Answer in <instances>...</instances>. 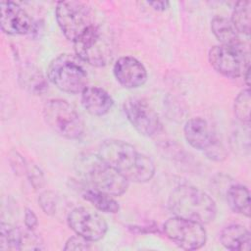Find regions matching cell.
I'll return each mask as SVG.
<instances>
[{
  "label": "cell",
  "instance_id": "obj_24",
  "mask_svg": "<svg viewBox=\"0 0 251 251\" xmlns=\"http://www.w3.org/2000/svg\"><path fill=\"white\" fill-rule=\"evenodd\" d=\"M38 203L43 210V212L47 215H54L57 210V196L52 191H44L38 197Z\"/></svg>",
  "mask_w": 251,
  "mask_h": 251
},
{
  "label": "cell",
  "instance_id": "obj_26",
  "mask_svg": "<svg viewBox=\"0 0 251 251\" xmlns=\"http://www.w3.org/2000/svg\"><path fill=\"white\" fill-rule=\"evenodd\" d=\"M204 153L207 156V158L213 161H222L226 156L225 147L222 144V142L219 141L218 138L212 143V145L208 149L204 151Z\"/></svg>",
  "mask_w": 251,
  "mask_h": 251
},
{
  "label": "cell",
  "instance_id": "obj_6",
  "mask_svg": "<svg viewBox=\"0 0 251 251\" xmlns=\"http://www.w3.org/2000/svg\"><path fill=\"white\" fill-rule=\"evenodd\" d=\"M75 55L84 63L93 67L108 65L114 53L113 40L98 24L74 42Z\"/></svg>",
  "mask_w": 251,
  "mask_h": 251
},
{
  "label": "cell",
  "instance_id": "obj_25",
  "mask_svg": "<svg viewBox=\"0 0 251 251\" xmlns=\"http://www.w3.org/2000/svg\"><path fill=\"white\" fill-rule=\"evenodd\" d=\"M90 248L91 241L77 234L70 237L64 246V250H88Z\"/></svg>",
  "mask_w": 251,
  "mask_h": 251
},
{
  "label": "cell",
  "instance_id": "obj_5",
  "mask_svg": "<svg viewBox=\"0 0 251 251\" xmlns=\"http://www.w3.org/2000/svg\"><path fill=\"white\" fill-rule=\"evenodd\" d=\"M43 116L49 127L67 139H78L84 132V122L75 108L64 99L48 100Z\"/></svg>",
  "mask_w": 251,
  "mask_h": 251
},
{
  "label": "cell",
  "instance_id": "obj_15",
  "mask_svg": "<svg viewBox=\"0 0 251 251\" xmlns=\"http://www.w3.org/2000/svg\"><path fill=\"white\" fill-rule=\"evenodd\" d=\"M81 105L92 116L101 117L108 114L114 106L112 96L98 86H86L80 97Z\"/></svg>",
  "mask_w": 251,
  "mask_h": 251
},
{
  "label": "cell",
  "instance_id": "obj_16",
  "mask_svg": "<svg viewBox=\"0 0 251 251\" xmlns=\"http://www.w3.org/2000/svg\"><path fill=\"white\" fill-rule=\"evenodd\" d=\"M222 245L231 251L250 250L251 235L249 230L238 224H232L225 226L220 233Z\"/></svg>",
  "mask_w": 251,
  "mask_h": 251
},
{
  "label": "cell",
  "instance_id": "obj_2",
  "mask_svg": "<svg viewBox=\"0 0 251 251\" xmlns=\"http://www.w3.org/2000/svg\"><path fill=\"white\" fill-rule=\"evenodd\" d=\"M75 170L89 187L116 197L123 195L129 181L99 154L82 153L75 161Z\"/></svg>",
  "mask_w": 251,
  "mask_h": 251
},
{
  "label": "cell",
  "instance_id": "obj_9",
  "mask_svg": "<svg viewBox=\"0 0 251 251\" xmlns=\"http://www.w3.org/2000/svg\"><path fill=\"white\" fill-rule=\"evenodd\" d=\"M163 229L168 238L185 250L199 249L207 240V233L202 224L176 216L168 219Z\"/></svg>",
  "mask_w": 251,
  "mask_h": 251
},
{
  "label": "cell",
  "instance_id": "obj_4",
  "mask_svg": "<svg viewBox=\"0 0 251 251\" xmlns=\"http://www.w3.org/2000/svg\"><path fill=\"white\" fill-rule=\"evenodd\" d=\"M81 60L73 54L54 58L47 69V77L58 89L69 94L81 93L87 86V73Z\"/></svg>",
  "mask_w": 251,
  "mask_h": 251
},
{
  "label": "cell",
  "instance_id": "obj_7",
  "mask_svg": "<svg viewBox=\"0 0 251 251\" xmlns=\"http://www.w3.org/2000/svg\"><path fill=\"white\" fill-rule=\"evenodd\" d=\"M55 18L63 34L73 42L96 25L92 10L79 1L58 2Z\"/></svg>",
  "mask_w": 251,
  "mask_h": 251
},
{
  "label": "cell",
  "instance_id": "obj_8",
  "mask_svg": "<svg viewBox=\"0 0 251 251\" xmlns=\"http://www.w3.org/2000/svg\"><path fill=\"white\" fill-rule=\"evenodd\" d=\"M208 59L217 73L230 78L243 76L250 69L249 59L242 44L213 46L209 50Z\"/></svg>",
  "mask_w": 251,
  "mask_h": 251
},
{
  "label": "cell",
  "instance_id": "obj_28",
  "mask_svg": "<svg viewBox=\"0 0 251 251\" xmlns=\"http://www.w3.org/2000/svg\"><path fill=\"white\" fill-rule=\"evenodd\" d=\"M25 227L34 230V228L37 226L38 225V220L36 215L34 214V212L31 209H25Z\"/></svg>",
  "mask_w": 251,
  "mask_h": 251
},
{
  "label": "cell",
  "instance_id": "obj_17",
  "mask_svg": "<svg viewBox=\"0 0 251 251\" xmlns=\"http://www.w3.org/2000/svg\"><path fill=\"white\" fill-rule=\"evenodd\" d=\"M226 202L229 208L245 217L250 216V192L242 184H232L226 189Z\"/></svg>",
  "mask_w": 251,
  "mask_h": 251
},
{
  "label": "cell",
  "instance_id": "obj_19",
  "mask_svg": "<svg viewBox=\"0 0 251 251\" xmlns=\"http://www.w3.org/2000/svg\"><path fill=\"white\" fill-rule=\"evenodd\" d=\"M81 196L84 200L91 203L97 210L103 213L116 214L120 210L119 203L113 198V196L100 192L89 186L82 190Z\"/></svg>",
  "mask_w": 251,
  "mask_h": 251
},
{
  "label": "cell",
  "instance_id": "obj_23",
  "mask_svg": "<svg viewBox=\"0 0 251 251\" xmlns=\"http://www.w3.org/2000/svg\"><path fill=\"white\" fill-rule=\"evenodd\" d=\"M250 109H251V95L249 87L241 90L234 99L233 110L237 120L242 124L248 126L250 123Z\"/></svg>",
  "mask_w": 251,
  "mask_h": 251
},
{
  "label": "cell",
  "instance_id": "obj_10",
  "mask_svg": "<svg viewBox=\"0 0 251 251\" xmlns=\"http://www.w3.org/2000/svg\"><path fill=\"white\" fill-rule=\"evenodd\" d=\"M123 109L128 122L140 134L151 137L161 130L162 124L158 114L144 99L128 98Z\"/></svg>",
  "mask_w": 251,
  "mask_h": 251
},
{
  "label": "cell",
  "instance_id": "obj_22",
  "mask_svg": "<svg viewBox=\"0 0 251 251\" xmlns=\"http://www.w3.org/2000/svg\"><path fill=\"white\" fill-rule=\"evenodd\" d=\"M22 228L8 223H1L0 226V249L19 250Z\"/></svg>",
  "mask_w": 251,
  "mask_h": 251
},
{
  "label": "cell",
  "instance_id": "obj_3",
  "mask_svg": "<svg viewBox=\"0 0 251 251\" xmlns=\"http://www.w3.org/2000/svg\"><path fill=\"white\" fill-rule=\"evenodd\" d=\"M174 216L205 225L213 222L217 215L214 199L202 189L191 185L176 187L168 200Z\"/></svg>",
  "mask_w": 251,
  "mask_h": 251
},
{
  "label": "cell",
  "instance_id": "obj_21",
  "mask_svg": "<svg viewBox=\"0 0 251 251\" xmlns=\"http://www.w3.org/2000/svg\"><path fill=\"white\" fill-rule=\"evenodd\" d=\"M20 80L26 90L34 94L40 95V93H42L47 87L45 77L36 68L33 67H25L20 73Z\"/></svg>",
  "mask_w": 251,
  "mask_h": 251
},
{
  "label": "cell",
  "instance_id": "obj_13",
  "mask_svg": "<svg viewBox=\"0 0 251 251\" xmlns=\"http://www.w3.org/2000/svg\"><path fill=\"white\" fill-rule=\"evenodd\" d=\"M113 74L117 81L128 89L142 86L148 77L143 64L132 56L120 57L113 66Z\"/></svg>",
  "mask_w": 251,
  "mask_h": 251
},
{
  "label": "cell",
  "instance_id": "obj_12",
  "mask_svg": "<svg viewBox=\"0 0 251 251\" xmlns=\"http://www.w3.org/2000/svg\"><path fill=\"white\" fill-rule=\"evenodd\" d=\"M1 29L9 35H23L33 28V22L26 11L18 3L2 1L0 3Z\"/></svg>",
  "mask_w": 251,
  "mask_h": 251
},
{
  "label": "cell",
  "instance_id": "obj_18",
  "mask_svg": "<svg viewBox=\"0 0 251 251\" xmlns=\"http://www.w3.org/2000/svg\"><path fill=\"white\" fill-rule=\"evenodd\" d=\"M211 29L215 37L224 45L241 44L239 33L230 20L225 17H215L211 22Z\"/></svg>",
  "mask_w": 251,
  "mask_h": 251
},
{
  "label": "cell",
  "instance_id": "obj_11",
  "mask_svg": "<svg viewBox=\"0 0 251 251\" xmlns=\"http://www.w3.org/2000/svg\"><path fill=\"white\" fill-rule=\"evenodd\" d=\"M70 228L77 235L95 242L102 239L107 230L108 225L104 218L91 209L76 207L67 217Z\"/></svg>",
  "mask_w": 251,
  "mask_h": 251
},
{
  "label": "cell",
  "instance_id": "obj_29",
  "mask_svg": "<svg viewBox=\"0 0 251 251\" xmlns=\"http://www.w3.org/2000/svg\"><path fill=\"white\" fill-rule=\"evenodd\" d=\"M148 5H150L154 10L162 12L169 8L170 3L168 1H151L148 2Z\"/></svg>",
  "mask_w": 251,
  "mask_h": 251
},
{
  "label": "cell",
  "instance_id": "obj_27",
  "mask_svg": "<svg viewBox=\"0 0 251 251\" xmlns=\"http://www.w3.org/2000/svg\"><path fill=\"white\" fill-rule=\"evenodd\" d=\"M26 175L34 189H39L44 185V176L38 167L34 165H27Z\"/></svg>",
  "mask_w": 251,
  "mask_h": 251
},
{
  "label": "cell",
  "instance_id": "obj_20",
  "mask_svg": "<svg viewBox=\"0 0 251 251\" xmlns=\"http://www.w3.org/2000/svg\"><path fill=\"white\" fill-rule=\"evenodd\" d=\"M251 2L238 1L231 14L230 22L239 34L249 35L251 25Z\"/></svg>",
  "mask_w": 251,
  "mask_h": 251
},
{
  "label": "cell",
  "instance_id": "obj_14",
  "mask_svg": "<svg viewBox=\"0 0 251 251\" xmlns=\"http://www.w3.org/2000/svg\"><path fill=\"white\" fill-rule=\"evenodd\" d=\"M183 134L191 147L203 152L217 139L209 124L202 118L188 120L183 126Z\"/></svg>",
  "mask_w": 251,
  "mask_h": 251
},
{
  "label": "cell",
  "instance_id": "obj_1",
  "mask_svg": "<svg viewBox=\"0 0 251 251\" xmlns=\"http://www.w3.org/2000/svg\"><path fill=\"white\" fill-rule=\"evenodd\" d=\"M98 154L128 181L147 182L155 175L153 161L126 141L105 140L101 143Z\"/></svg>",
  "mask_w": 251,
  "mask_h": 251
}]
</instances>
